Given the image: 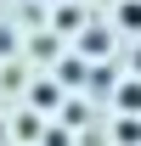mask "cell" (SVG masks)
<instances>
[{
    "label": "cell",
    "mask_w": 141,
    "mask_h": 146,
    "mask_svg": "<svg viewBox=\"0 0 141 146\" xmlns=\"http://www.w3.org/2000/svg\"><path fill=\"white\" fill-rule=\"evenodd\" d=\"M119 107H124V112L141 107V84H124V90H119Z\"/></svg>",
    "instance_id": "obj_1"
},
{
    "label": "cell",
    "mask_w": 141,
    "mask_h": 146,
    "mask_svg": "<svg viewBox=\"0 0 141 146\" xmlns=\"http://www.w3.org/2000/svg\"><path fill=\"white\" fill-rule=\"evenodd\" d=\"M124 23H130V28H141V0H130V6H124Z\"/></svg>",
    "instance_id": "obj_2"
},
{
    "label": "cell",
    "mask_w": 141,
    "mask_h": 146,
    "mask_svg": "<svg viewBox=\"0 0 141 146\" xmlns=\"http://www.w3.org/2000/svg\"><path fill=\"white\" fill-rule=\"evenodd\" d=\"M6 51H17V39H11L6 28H0V56H6Z\"/></svg>",
    "instance_id": "obj_3"
}]
</instances>
